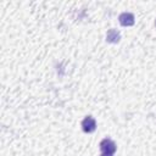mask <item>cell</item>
<instances>
[{
    "label": "cell",
    "instance_id": "cell-1",
    "mask_svg": "<svg viewBox=\"0 0 156 156\" xmlns=\"http://www.w3.org/2000/svg\"><path fill=\"white\" fill-rule=\"evenodd\" d=\"M100 150L101 154H108V155H113L116 152V144L112 139L110 138H105L100 141Z\"/></svg>",
    "mask_w": 156,
    "mask_h": 156
},
{
    "label": "cell",
    "instance_id": "cell-2",
    "mask_svg": "<svg viewBox=\"0 0 156 156\" xmlns=\"http://www.w3.org/2000/svg\"><path fill=\"white\" fill-rule=\"evenodd\" d=\"M82 129L85 133H93L96 129V121L93 116H87L82 121Z\"/></svg>",
    "mask_w": 156,
    "mask_h": 156
},
{
    "label": "cell",
    "instance_id": "cell-3",
    "mask_svg": "<svg viewBox=\"0 0 156 156\" xmlns=\"http://www.w3.org/2000/svg\"><path fill=\"white\" fill-rule=\"evenodd\" d=\"M118 21H119L121 26H123V27H130V26L134 24L135 18H134V15L130 13V12H122L118 16Z\"/></svg>",
    "mask_w": 156,
    "mask_h": 156
},
{
    "label": "cell",
    "instance_id": "cell-4",
    "mask_svg": "<svg viewBox=\"0 0 156 156\" xmlns=\"http://www.w3.org/2000/svg\"><path fill=\"white\" fill-rule=\"evenodd\" d=\"M119 40H121V33H119L117 29L111 28V29L107 30V33H106V41H107V43L117 44Z\"/></svg>",
    "mask_w": 156,
    "mask_h": 156
},
{
    "label": "cell",
    "instance_id": "cell-5",
    "mask_svg": "<svg viewBox=\"0 0 156 156\" xmlns=\"http://www.w3.org/2000/svg\"><path fill=\"white\" fill-rule=\"evenodd\" d=\"M100 156H113V155H108V154H101Z\"/></svg>",
    "mask_w": 156,
    "mask_h": 156
},
{
    "label": "cell",
    "instance_id": "cell-6",
    "mask_svg": "<svg viewBox=\"0 0 156 156\" xmlns=\"http://www.w3.org/2000/svg\"><path fill=\"white\" fill-rule=\"evenodd\" d=\"M155 24H156V22H155Z\"/></svg>",
    "mask_w": 156,
    "mask_h": 156
}]
</instances>
